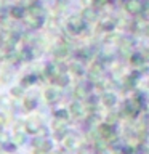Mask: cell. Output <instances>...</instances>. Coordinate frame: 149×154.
<instances>
[{"label":"cell","mask_w":149,"mask_h":154,"mask_svg":"<svg viewBox=\"0 0 149 154\" xmlns=\"http://www.w3.org/2000/svg\"><path fill=\"white\" fill-rule=\"evenodd\" d=\"M53 55L56 58H59V60H64V58L69 56V48L66 45H58V47H55V50H53Z\"/></svg>","instance_id":"3"},{"label":"cell","mask_w":149,"mask_h":154,"mask_svg":"<svg viewBox=\"0 0 149 154\" xmlns=\"http://www.w3.org/2000/svg\"><path fill=\"white\" fill-rule=\"evenodd\" d=\"M139 111V104L136 103V101H128L127 103V112L130 116H136Z\"/></svg>","instance_id":"6"},{"label":"cell","mask_w":149,"mask_h":154,"mask_svg":"<svg viewBox=\"0 0 149 154\" xmlns=\"http://www.w3.org/2000/svg\"><path fill=\"white\" fill-rule=\"evenodd\" d=\"M24 106H26V109H27V111H32L34 108H35V100H27Z\"/></svg>","instance_id":"23"},{"label":"cell","mask_w":149,"mask_h":154,"mask_svg":"<svg viewBox=\"0 0 149 154\" xmlns=\"http://www.w3.org/2000/svg\"><path fill=\"white\" fill-rule=\"evenodd\" d=\"M11 95H14V96H21L23 91H21V88H18V87H16V88L11 90Z\"/></svg>","instance_id":"25"},{"label":"cell","mask_w":149,"mask_h":154,"mask_svg":"<svg viewBox=\"0 0 149 154\" xmlns=\"http://www.w3.org/2000/svg\"><path fill=\"white\" fill-rule=\"evenodd\" d=\"M117 119H119V116H117V114L111 112V114H108V116H106V124L112 125V124H115V122H117Z\"/></svg>","instance_id":"16"},{"label":"cell","mask_w":149,"mask_h":154,"mask_svg":"<svg viewBox=\"0 0 149 154\" xmlns=\"http://www.w3.org/2000/svg\"><path fill=\"white\" fill-rule=\"evenodd\" d=\"M130 61H132V64L135 66H138V64H141L143 63V56H141V53H135V55L130 58Z\"/></svg>","instance_id":"15"},{"label":"cell","mask_w":149,"mask_h":154,"mask_svg":"<svg viewBox=\"0 0 149 154\" xmlns=\"http://www.w3.org/2000/svg\"><path fill=\"white\" fill-rule=\"evenodd\" d=\"M84 19H85V21H95V19H96V13L93 11V10L87 8L84 11Z\"/></svg>","instance_id":"12"},{"label":"cell","mask_w":149,"mask_h":154,"mask_svg":"<svg viewBox=\"0 0 149 154\" xmlns=\"http://www.w3.org/2000/svg\"><path fill=\"white\" fill-rule=\"evenodd\" d=\"M55 116H56V117L58 119H67V111H64V109H59V111H56V112H55Z\"/></svg>","instance_id":"21"},{"label":"cell","mask_w":149,"mask_h":154,"mask_svg":"<svg viewBox=\"0 0 149 154\" xmlns=\"http://www.w3.org/2000/svg\"><path fill=\"white\" fill-rule=\"evenodd\" d=\"M71 112L74 114V116H80V114H82V106H80V103H72V104H71Z\"/></svg>","instance_id":"14"},{"label":"cell","mask_w":149,"mask_h":154,"mask_svg":"<svg viewBox=\"0 0 149 154\" xmlns=\"http://www.w3.org/2000/svg\"><path fill=\"white\" fill-rule=\"evenodd\" d=\"M26 21H27V24L31 27H40V24H42L40 18H38V16H32V14H29V13H26Z\"/></svg>","instance_id":"4"},{"label":"cell","mask_w":149,"mask_h":154,"mask_svg":"<svg viewBox=\"0 0 149 154\" xmlns=\"http://www.w3.org/2000/svg\"><path fill=\"white\" fill-rule=\"evenodd\" d=\"M71 69L74 71L75 74H82V67H80L79 64H72V66H71Z\"/></svg>","instance_id":"24"},{"label":"cell","mask_w":149,"mask_h":154,"mask_svg":"<svg viewBox=\"0 0 149 154\" xmlns=\"http://www.w3.org/2000/svg\"><path fill=\"white\" fill-rule=\"evenodd\" d=\"M64 122H66L64 119H58V117H56V120H55V124H53V128L59 130L61 127H64Z\"/></svg>","instance_id":"20"},{"label":"cell","mask_w":149,"mask_h":154,"mask_svg":"<svg viewBox=\"0 0 149 154\" xmlns=\"http://www.w3.org/2000/svg\"><path fill=\"white\" fill-rule=\"evenodd\" d=\"M99 133L103 135L104 138H109L114 135V128L111 127L109 124H103V125H99Z\"/></svg>","instance_id":"5"},{"label":"cell","mask_w":149,"mask_h":154,"mask_svg":"<svg viewBox=\"0 0 149 154\" xmlns=\"http://www.w3.org/2000/svg\"><path fill=\"white\" fill-rule=\"evenodd\" d=\"M101 101H103L104 106H112V104H115V95H112V93H104L103 98H101Z\"/></svg>","instance_id":"8"},{"label":"cell","mask_w":149,"mask_h":154,"mask_svg":"<svg viewBox=\"0 0 149 154\" xmlns=\"http://www.w3.org/2000/svg\"><path fill=\"white\" fill-rule=\"evenodd\" d=\"M62 141H64V146L66 148H72V146H75V138H74V135H67V137H64V140H62Z\"/></svg>","instance_id":"13"},{"label":"cell","mask_w":149,"mask_h":154,"mask_svg":"<svg viewBox=\"0 0 149 154\" xmlns=\"http://www.w3.org/2000/svg\"><path fill=\"white\" fill-rule=\"evenodd\" d=\"M35 146L38 148V151H48V149H51V141H48V140H37Z\"/></svg>","instance_id":"7"},{"label":"cell","mask_w":149,"mask_h":154,"mask_svg":"<svg viewBox=\"0 0 149 154\" xmlns=\"http://www.w3.org/2000/svg\"><path fill=\"white\" fill-rule=\"evenodd\" d=\"M23 13H24V10L23 8H19V7H14V8H11V16L13 18H23Z\"/></svg>","instance_id":"17"},{"label":"cell","mask_w":149,"mask_h":154,"mask_svg":"<svg viewBox=\"0 0 149 154\" xmlns=\"http://www.w3.org/2000/svg\"><path fill=\"white\" fill-rule=\"evenodd\" d=\"M144 27H146V35H149V24H147V26H144Z\"/></svg>","instance_id":"29"},{"label":"cell","mask_w":149,"mask_h":154,"mask_svg":"<svg viewBox=\"0 0 149 154\" xmlns=\"http://www.w3.org/2000/svg\"><path fill=\"white\" fill-rule=\"evenodd\" d=\"M67 26H69V31H72V32H80L82 29H84V21H82V18L71 16Z\"/></svg>","instance_id":"2"},{"label":"cell","mask_w":149,"mask_h":154,"mask_svg":"<svg viewBox=\"0 0 149 154\" xmlns=\"http://www.w3.org/2000/svg\"><path fill=\"white\" fill-rule=\"evenodd\" d=\"M80 154H90V151L85 148V149H82V151H80Z\"/></svg>","instance_id":"28"},{"label":"cell","mask_w":149,"mask_h":154,"mask_svg":"<svg viewBox=\"0 0 149 154\" xmlns=\"http://www.w3.org/2000/svg\"><path fill=\"white\" fill-rule=\"evenodd\" d=\"M34 80H35V77H34V75H31L29 79H24V80H23V84H24V85H29V84H32Z\"/></svg>","instance_id":"26"},{"label":"cell","mask_w":149,"mask_h":154,"mask_svg":"<svg viewBox=\"0 0 149 154\" xmlns=\"http://www.w3.org/2000/svg\"><path fill=\"white\" fill-rule=\"evenodd\" d=\"M55 84H58L59 87H66L67 84H69V79H67L66 75H62V74H58V75H55Z\"/></svg>","instance_id":"10"},{"label":"cell","mask_w":149,"mask_h":154,"mask_svg":"<svg viewBox=\"0 0 149 154\" xmlns=\"http://www.w3.org/2000/svg\"><path fill=\"white\" fill-rule=\"evenodd\" d=\"M45 98L53 103V101H56L58 98H59V93H58L56 90H53V88H48V90L45 91Z\"/></svg>","instance_id":"9"},{"label":"cell","mask_w":149,"mask_h":154,"mask_svg":"<svg viewBox=\"0 0 149 154\" xmlns=\"http://www.w3.org/2000/svg\"><path fill=\"white\" fill-rule=\"evenodd\" d=\"M26 128H27L29 133H37V130H38V120H29L27 125H26Z\"/></svg>","instance_id":"11"},{"label":"cell","mask_w":149,"mask_h":154,"mask_svg":"<svg viewBox=\"0 0 149 154\" xmlns=\"http://www.w3.org/2000/svg\"><path fill=\"white\" fill-rule=\"evenodd\" d=\"M125 10H127L130 14H138L143 10V5L139 0H128V2L125 3Z\"/></svg>","instance_id":"1"},{"label":"cell","mask_w":149,"mask_h":154,"mask_svg":"<svg viewBox=\"0 0 149 154\" xmlns=\"http://www.w3.org/2000/svg\"><path fill=\"white\" fill-rule=\"evenodd\" d=\"M74 93H75L77 98H85V96H87V91H85L84 87H75V91H74Z\"/></svg>","instance_id":"19"},{"label":"cell","mask_w":149,"mask_h":154,"mask_svg":"<svg viewBox=\"0 0 149 154\" xmlns=\"http://www.w3.org/2000/svg\"><path fill=\"white\" fill-rule=\"evenodd\" d=\"M84 3H87V5H88V3H91V0H84Z\"/></svg>","instance_id":"30"},{"label":"cell","mask_w":149,"mask_h":154,"mask_svg":"<svg viewBox=\"0 0 149 154\" xmlns=\"http://www.w3.org/2000/svg\"><path fill=\"white\" fill-rule=\"evenodd\" d=\"M101 27H103L104 31H111V29L114 27V23L112 21H104L103 24H101Z\"/></svg>","instance_id":"22"},{"label":"cell","mask_w":149,"mask_h":154,"mask_svg":"<svg viewBox=\"0 0 149 154\" xmlns=\"http://www.w3.org/2000/svg\"><path fill=\"white\" fill-rule=\"evenodd\" d=\"M13 141L16 144H23L24 141H26V135H24V133H16L13 137Z\"/></svg>","instance_id":"18"},{"label":"cell","mask_w":149,"mask_h":154,"mask_svg":"<svg viewBox=\"0 0 149 154\" xmlns=\"http://www.w3.org/2000/svg\"><path fill=\"white\" fill-rule=\"evenodd\" d=\"M122 152H123V154H133V149H132V148H125Z\"/></svg>","instance_id":"27"}]
</instances>
